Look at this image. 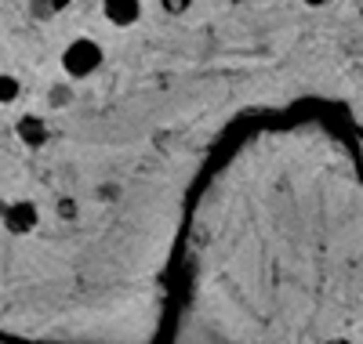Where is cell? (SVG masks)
<instances>
[{
    "instance_id": "obj_1",
    "label": "cell",
    "mask_w": 363,
    "mask_h": 344,
    "mask_svg": "<svg viewBox=\"0 0 363 344\" xmlns=\"http://www.w3.org/2000/svg\"><path fill=\"white\" fill-rule=\"evenodd\" d=\"M102 62H106V51L102 44H95L91 37H77L66 44L62 51V69L69 80H87V76H95L102 69Z\"/></svg>"
},
{
    "instance_id": "obj_2",
    "label": "cell",
    "mask_w": 363,
    "mask_h": 344,
    "mask_svg": "<svg viewBox=\"0 0 363 344\" xmlns=\"http://www.w3.org/2000/svg\"><path fill=\"white\" fill-rule=\"evenodd\" d=\"M0 225H4L11 236H29V232L40 225V210H37V203H29V200H11L4 207Z\"/></svg>"
},
{
    "instance_id": "obj_3",
    "label": "cell",
    "mask_w": 363,
    "mask_h": 344,
    "mask_svg": "<svg viewBox=\"0 0 363 344\" xmlns=\"http://www.w3.org/2000/svg\"><path fill=\"white\" fill-rule=\"evenodd\" d=\"M102 15L109 25L128 29L142 18V0H102Z\"/></svg>"
},
{
    "instance_id": "obj_4",
    "label": "cell",
    "mask_w": 363,
    "mask_h": 344,
    "mask_svg": "<svg viewBox=\"0 0 363 344\" xmlns=\"http://www.w3.org/2000/svg\"><path fill=\"white\" fill-rule=\"evenodd\" d=\"M15 134H18L29 149H40V145L48 142V120L37 116V113H22V116L15 120Z\"/></svg>"
},
{
    "instance_id": "obj_5",
    "label": "cell",
    "mask_w": 363,
    "mask_h": 344,
    "mask_svg": "<svg viewBox=\"0 0 363 344\" xmlns=\"http://www.w3.org/2000/svg\"><path fill=\"white\" fill-rule=\"evenodd\" d=\"M22 98V80L11 73H0V105H15Z\"/></svg>"
},
{
    "instance_id": "obj_6",
    "label": "cell",
    "mask_w": 363,
    "mask_h": 344,
    "mask_svg": "<svg viewBox=\"0 0 363 344\" xmlns=\"http://www.w3.org/2000/svg\"><path fill=\"white\" fill-rule=\"evenodd\" d=\"M189 4H193V0H160V8H164L167 15H174V18H178V15H186Z\"/></svg>"
},
{
    "instance_id": "obj_7",
    "label": "cell",
    "mask_w": 363,
    "mask_h": 344,
    "mask_svg": "<svg viewBox=\"0 0 363 344\" xmlns=\"http://www.w3.org/2000/svg\"><path fill=\"white\" fill-rule=\"evenodd\" d=\"M58 214H62V217H77V207L69 200H62V203H58Z\"/></svg>"
},
{
    "instance_id": "obj_8",
    "label": "cell",
    "mask_w": 363,
    "mask_h": 344,
    "mask_svg": "<svg viewBox=\"0 0 363 344\" xmlns=\"http://www.w3.org/2000/svg\"><path fill=\"white\" fill-rule=\"evenodd\" d=\"M66 4H69V0H48V8H51V11H62Z\"/></svg>"
},
{
    "instance_id": "obj_9",
    "label": "cell",
    "mask_w": 363,
    "mask_h": 344,
    "mask_svg": "<svg viewBox=\"0 0 363 344\" xmlns=\"http://www.w3.org/2000/svg\"><path fill=\"white\" fill-rule=\"evenodd\" d=\"M301 4H306V8H323L327 0H301Z\"/></svg>"
},
{
    "instance_id": "obj_10",
    "label": "cell",
    "mask_w": 363,
    "mask_h": 344,
    "mask_svg": "<svg viewBox=\"0 0 363 344\" xmlns=\"http://www.w3.org/2000/svg\"><path fill=\"white\" fill-rule=\"evenodd\" d=\"M323 344H349L345 337H330V340H323Z\"/></svg>"
},
{
    "instance_id": "obj_11",
    "label": "cell",
    "mask_w": 363,
    "mask_h": 344,
    "mask_svg": "<svg viewBox=\"0 0 363 344\" xmlns=\"http://www.w3.org/2000/svg\"><path fill=\"white\" fill-rule=\"evenodd\" d=\"M4 207H8V200H0V217H4Z\"/></svg>"
}]
</instances>
